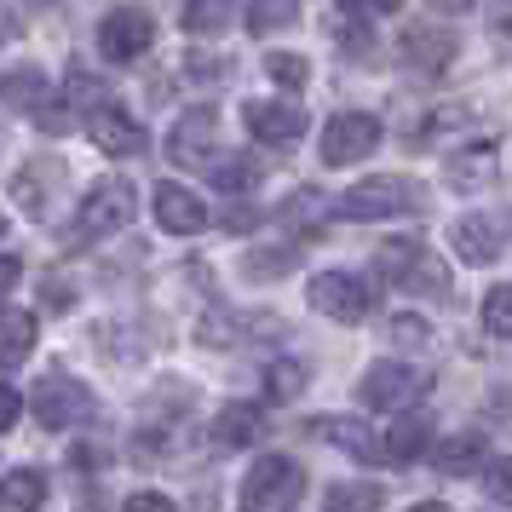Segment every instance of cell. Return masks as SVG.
<instances>
[{
	"label": "cell",
	"instance_id": "1",
	"mask_svg": "<svg viewBox=\"0 0 512 512\" xmlns=\"http://www.w3.org/2000/svg\"><path fill=\"white\" fill-rule=\"evenodd\" d=\"M374 271L386 282H397L403 294H426V300H449V271H443L432 248L420 236H397V242H380L374 248Z\"/></svg>",
	"mask_w": 512,
	"mask_h": 512
},
{
	"label": "cell",
	"instance_id": "2",
	"mask_svg": "<svg viewBox=\"0 0 512 512\" xmlns=\"http://www.w3.org/2000/svg\"><path fill=\"white\" fill-rule=\"evenodd\" d=\"M305 495V466L288 455H265L248 466V478L236 489V512H294Z\"/></svg>",
	"mask_w": 512,
	"mask_h": 512
},
{
	"label": "cell",
	"instance_id": "3",
	"mask_svg": "<svg viewBox=\"0 0 512 512\" xmlns=\"http://www.w3.org/2000/svg\"><path fill=\"white\" fill-rule=\"evenodd\" d=\"M420 208V185L403 179V173H380V179H363L351 185L340 202H334V219H351V225H369V219H403V213Z\"/></svg>",
	"mask_w": 512,
	"mask_h": 512
},
{
	"label": "cell",
	"instance_id": "4",
	"mask_svg": "<svg viewBox=\"0 0 512 512\" xmlns=\"http://www.w3.org/2000/svg\"><path fill=\"white\" fill-rule=\"evenodd\" d=\"M426 392H432V374H420L415 363H397V357H380V363L357 380V403H363V409H380V415L415 409Z\"/></svg>",
	"mask_w": 512,
	"mask_h": 512
},
{
	"label": "cell",
	"instance_id": "5",
	"mask_svg": "<svg viewBox=\"0 0 512 512\" xmlns=\"http://www.w3.org/2000/svg\"><path fill=\"white\" fill-rule=\"evenodd\" d=\"M133 213H139V190L127 185V179H98V185L87 190L81 213H75V242L127 231V225H133Z\"/></svg>",
	"mask_w": 512,
	"mask_h": 512
},
{
	"label": "cell",
	"instance_id": "6",
	"mask_svg": "<svg viewBox=\"0 0 512 512\" xmlns=\"http://www.w3.org/2000/svg\"><path fill=\"white\" fill-rule=\"evenodd\" d=\"M29 409H35V420H41L47 432H70L81 420H93L98 397H93V386H81L75 374H47V380H35Z\"/></svg>",
	"mask_w": 512,
	"mask_h": 512
},
{
	"label": "cell",
	"instance_id": "7",
	"mask_svg": "<svg viewBox=\"0 0 512 512\" xmlns=\"http://www.w3.org/2000/svg\"><path fill=\"white\" fill-rule=\"evenodd\" d=\"M305 300H311V311L317 317H328V323H363L374 311V288L357 271H323V277H311V288H305Z\"/></svg>",
	"mask_w": 512,
	"mask_h": 512
},
{
	"label": "cell",
	"instance_id": "8",
	"mask_svg": "<svg viewBox=\"0 0 512 512\" xmlns=\"http://www.w3.org/2000/svg\"><path fill=\"white\" fill-rule=\"evenodd\" d=\"M150 41H156V18H150L144 6H110V12L98 18V52H104L110 64L144 58Z\"/></svg>",
	"mask_w": 512,
	"mask_h": 512
},
{
	"label": "cell",
	"instance_id": "9",
	"mask_svg": "<svg viewBox=\"0 0 512 512\" xmlns=\"http://www.w3.org/2000/svg\"><path fill=\"white\" fill-rule=\"evenodd\" d=\"M380 121L374 116H363V110H346V116H328V127H323V162L328 167H357L363 156H374L380 150Z\"/></svg>",
	"mask_w": 512,
	"mask_h": 512
},
{
	"label": "cell",
	"instance_id": "10",
	"mask_svg": "<svg viewBox=\"0 0 512 512\" xmlns=\"http://www.w3.org/2000/svg\"><path fill=\"white\" fill-rule=\"evenodd\" d=\"M507 236H512V213H461L455 219V254L466 265H495L507 254Z\"/></svg>",
	"mask_w": 512,
	"mask_h": 512
},
{
	"label": "cell",
	"instance_id": "11",
	"mask_svg": "<svg viewBox=\"0 0 512 512\" xmlns=\"http://www.w3.org/2000/svg\"><path fill=\"white\" fill-rule=\"evenodd\" d=\"M242 121H248V133L259 144H294L311 127V116H305L294 98H248L242 104Z\"/></svg>",
	"mask_w": 512,
	"mask_h": 512
},
{
	"label": "cell",
	"instance_id": "12",
	"mask_svg": "<svg viewBox=\"0 0 512 512\" xmlns=\"http://www.w3.org/2000/svg\"><path fill=\"white\" fill-rule=\"evenodd\" d=\"M213 144H219V110L213 104H196L190 116L173 121V139H167V156L179 167H202L213 156Z\"/></svg>",
	"mask_w": 512,
	"mask_h": 512
},
{
	"label": "cell",
	"instance_id": "13",
	"mask_svg": "<svg viewBox=\"0 0 512 512\" xmlns=\"http://www.w3.org/2000/svg\"><path fill=\"white\" fill-rule=\"evenodd\" d=\"M87 139L98 144V150H104V156H116V162H127V156H139L144 144V127L133 116H127V110H121V104H98L93 116H87Z\"/></svg>",
	"mask_w": 512,
	"mask_h": 512
},
{
	"label": "cell",
	"instance_id": "14",
	"mask_svg": "<svg viewBox=\"0 0 512 512\" xmlns=\"http://www.w3.org/2000/svg\"><path fill=\"white\" fill-rule=\"evenodd\" d=\"M150 208H156V225H162L167 236H196V231H208V202H202L196 190H185V185H156Z\"/></svg>",
	"mask_w": 512,
	"mask_h": 512
},
{
	"label": "cell",
	"instance_id": "15",
	"mask_svg": "<svg viewBox=\"0 0 512 512\" xmlns=\"http://www.w3.org/2000/svg\"><path fill=\"white\" fill-rule=\"evenodd\" d=\"M317 438H323L328 449H346L351 461H386V443L374 438V426H369V420L328 415V420H317Z\"/></svg>",
	"mask_w": 512,
	"mask_h": 512
},
{
	"label": "cell",
	"instance_id": "16",
	"mask_svg": "<svg viewBox=\"0 0 512 512\" xmlns=\"http://www.w3.org/2000/svg\"><path fill=\"white\" fill-rule=\"evenodd\" d=\"M265 426H271V420L259 415L254 403H225L219 420H213V438L225 443V449H248V443L265 438Z\"/></svg>",
	"mask_w": 512,
	"mask_h": 512
},
{
	"label": "cell",
	"instance_id": "17",
	"mask_svg": "<svg viewBox=\"0 0 512 512\" xmlns=\"http://www.w3.org/2000/svg\"><path fill=\"white\" fill-rule=\"evenodd\" d=\"M47 501V472L41 466H12L0 478V512H35Z\"/></svg>",
	"mask_w": 512,
	"mask_h": 512
},
{
	"label": "cell",
	"instance_id": "18",
	"mask_svg": "<svg viewBox=\"0 0 512 512\" xmlns=\"http://www.w3.org/2000/svg\"><path fill=\"white\" fill-rule=\"evenodd\" d=\"M449 52H455V35L438 24H409L403 29V58L409 64H426V70H438V64H449Z\"/></svg>",
	"mask_w": 512,
	"mask_h": 512
},
{
	"label": "cell",
	"instance_id": "19",
	"mask_svg": "<svg viewBox=\"0 0 512 512\" xmlns=\"http://www.w3.org/2000/svg\"><path fill=\"white\" fill-rule=\"evenodd\" d=\"M495 162H501V156H495V144H472V150H461V156H449V162H443V179H449L455 190L489 185V179H495Z\"/></svg>",
	"mask_w": 512,
	"mask_h": 512
},
{
	"label": "cell",
	"instance_id": "20",
	"mask_svg": "<svg viewBox=\"0 0 512 512\" xmlns=\"http://www.w3.org/2000/svg\"><path fill=\"white\" fill-rule=\"evenodd\" d=\"M29 351H35V317L18 305H0V369L24 363Z\"/></svg>",
	"mask_w": 512,
	"mask_h": 512
},
{
	"label": "cell",
	"instance_id": "21",
	"mask_svg": "<svg viewBox=\"0 0 512 512\" xmlns=\"http://www.w3.org/2000/svg\"><path fill=\"white\" fill-rule=\"evenodd\" d=\"M386 461H420L426 449H432V420L426 415H403L392 420V432H386Z\"/></svg>",
	"mask_w": 512,
	"mask_h": 512
},
{
	"label": "cell",
	"instance_id": "22",
	"mask_svg": "<svg viewBox=\"0 0 512 512\" xmlns=\"http://www.w3.org/2000/svg\"><path fill=\"white\" fill-rule=\"evenodd\" d=\"M478 461H484V438H478V432H461V438L438 443V455H432V466H438V472H449V478L478 472Z\"/></svg>",
	"mask_w": 512,
	"mask_h": 512
},
{
	"label": "cell",
	"instance_id": "23",
	"mask_svg": "<svg viewBox=\"0 0 512 512\" xmlns=\"http://www.w3.org/2000/svg\"><path fill=\"white\" fill-rule=\"evenodd\" d=\"M0 93H6L12 110H29V116H35V110H41V98H52V87H47V75H41V70H12L6 81H0Z\"/></svg>",
	"mask_w": 512,
	"mask_h": 512
},
{
	"label": "cell",
	"instance_id": "24",
	"mask_svg": "<svg viewBox=\"0 0 512 512\" xmlns=\"http://www.w3.org/2000/svg\"><path fill=\"white\" fill-rule=\"evenodd\" d=\"M380 507H386L380 484H334L323 501V512H380Z\"/></svg>",
	"mask_w": 512,
	"mask_h": 512
},
{
	"label": "cell",
	"instance_id": "25",
	"mask_svg": "<svg viewBox=\"0 0 512 512\" xmlns=\"http://www.w3.org/2000/svg\"><path fill=\"white\" fill-rule=\"evenodd\" d=\"M236 18V0H185V29L190 35H219Z\"/></svg>",
	"mask_w": 512,
	"mask_h": 512
},
{
	"label": "cell",
	"instance_id": "26",
	"mask_svg": "<svg viewBox=\"0 0 512 512\" xmlns=\"http://www.w3.org/2000/svg\"><path fill=\"white\" fill-rule=\"evenodd\" d=\"M294 18H300V0H254V6H248V29H254V35L288 29Z\"/></svg>",
	"mask_w": 512,
	"mask_h": 512
},
{
	"label": "cell",
	"instance_id": "27",
	"mask_svg": "<svg viewBox=\"0 0 512 512\" xmlns=\"http://www.w3.org/2000/svg\"><path fill=\"white\" fill-rule=\"evenodd\" d=\"M265 70H271V81L288 87V93H300L305 81H311V64H305L300 52H271V58H265Z\"/></svg>",
	"mask_w": 512,
	"mask_h": 512
},
{
	"label": "cell",
	"instance_id": "28",
	"mask_svg": "<svg viewBox=\"0 0 512 512\" xmlns=\"http://www.w3.org/2000/svg\"><path fill=\"white\" fill-rule=\"evenodd\" d=\"M484 328L495 334V340H512V282L489 288V300H484Z\"/></svg>",
	"mask_w": 512,
	"mask_h": 512
},
{
	"label": "cell",
	"instance_id": "29",
	"mask_svg": "<svg viewBox=\"0 0 512 512\" xmlns=\"http://www.w3.org/2000/svg\"><path fill=\"white\" fill-rule=\"evenodd\" d=\"M478 472H484L489 501H495V507H512V455H495V461H484Z\"/></svg>",
	"mask_w": 512,
	"mask_h": 512
},
{
	"label": "cell",
	"instance_id": "30",
	"mask_svg": "<svg viewBox=\"0 0 512 512\" xmlns=\"http://www.w3.org/2000/svg\"><path fill=\"white\" fill-rule=\"evenodd\" d=\"M265 386H271V397H277V403L300 397L305 392V363H271V369H265Z\"/></svg>",
	"mask_w": 512,
	"mask_h": 512
},
{
	"label": "cell",
	"instance_id": "31",
	"mask_svg": "<svg viewBox=\"0 0 512 512\" xmlns=\"http://www.w3.org/2000/svg\"><path fill=\"white\" fill-rule=\"evenodd\" d=\"M64 98H70V104H81V110H98V104H104L110 93H104V87H98L93 75H87L81 64H75V70H70V87H64Z\"/></svg>",
	"mask_w": 512,
	"mask_h": 512
},
{
	"label": "cell",
	"instance_id": "32",
	"mask_svg": "<svg viewBox=\"0 0 512 512\" xmlns=\"http://www.w3.org/2000/svg\"><path fill=\"white\" fill-rule=\"evenodd\" d=\"M259 173H254V162H219L213 167V185L219 190H231V196H242V190L254 185Z\"/></svg>",
	"mask_w": 512,
	"mask_h": 512
},
{
	"label": "cell",
	"instance_id": "33",
	"mask_svg": "<svg viewBox=\"0 0 512 512\" xmlns=\"http://www.w3.org/2000/svg\"><path fill=\"white\" fill-rule=\"evenodd\" d=\"M294 248H265V254H248V277H271V271H288L294 265Z\"/></svg>",
	"mask_w": 512,
	"mask_h": 512
},
{
	"label": "cell",
	"instance_id": "34",
	"mask_svg": "<svg viewBox=\"0 0 512 512\" xmlns=\"http://www.w3.org/2000/svg\"><path fill=\"white\" fill-rule=\"evenodd\" d=\"M121 512H179V507H173V495H162V489H139V495L121 501Z\"/></svg>",
	"mask_w": 512,
	"mask_h": 512
},
{
	"label": "cell",
	"instance_id": "35",
	"mask_svg": "<svg viewBox=\"0 0 512 512\" xmlns=\"http://www.w3.org/2000/svg\"><path fill=\"white\" fill-rule=\"evenodd\" d=\"M392 340H397V346H426V340H432V328H426V317H397Z\"/></svg>",
	"mask_w": 512,
	"mask_h": 512
},
{
	"label": "cell",
	"instance_id": "36",
	"mask_svg": "<svg viewBox=\"0 0 512 512\" xmlns=\"http://www.w3.org/2000/svg\"><path fill=\"white\" fill-rule=\"evenodd\" d=\"M18 415H24V397H18V386H6V380H0V432H12Z\"/></svg>",
	"mask_w": 512,
	"mask_h": 512
},
{
	"label": "cell",
	"instance_id": "37",
	"mask_svg": "<svg viewBox=\"0 0 512 512\" xmlns=\"http://www.w3.org/2000/svg\"><path fill=\"white\" fill-rule=\"evenodd\" d=\"M18 277H24V259H18V254H0V300L18 288Z\"/></svg>",
	"mask_w": 512,
	"mask_h": 512
},
{
	"label": "cell",
	"instance_id": "38",
	"mask_svg": "<svg viewBox=\"0 0 512 512\" xmlns=\"http://www.w3.org/2000/svg\"><path fill=\"white\" fill-rule=\"evenodd\" d=\"M369 18H392V12H403V0H357Z\"/></svg>",
	"mask_w": 512,
	"mask_h": 512
},
{
	"label": "cell",
	"instance_id": "39",
	"mask_svg": "<svg viewBox=\"0 0 512 512\" xmlns=\"http://www.w3.org/2000/svg\"><path fill=\"white\" fill-rule=\"evenodd\" d=\"M41 305H47V311H64V305H70V288H52V282H47V294H41Z\"/></svg>",
	"mask_w": 512,
	"mask_h": 512
},
{
	"label": "cell",
	"instance_id": "40",
	"mask_svg": "<svg viewBox=\"0 0 512 512\" xmlns=\"http://www.w3.org/2000/svg\"><path fill=\"white\" fill-rule=\"evenodd\" d=\"M81 512H104V495H93V489H87V495H81Z\"/></svg>",
	"mask_w": 512,
	"mask_h": 512
},
{
	"label": "cell",
	"instance_id": "41",
	"mask_svg": "<svg viewBox=\"0 0 512 512\" xmlns=\"http://www.w3.org/2000/svg\"><path fill=\"white\" fill-rule=\"evenodd\" d=\"M432 6H443V12H466L472 0H432Z\"/></svg>",
	"mask_w": 512,
	"mask_h": 512
},
{
	"label": "cell",
	"instance_id": "42",
	"mask_svg": "<svg viewBox=\"0 0 512 512\" xmlns=\"http://www.w3.org/2000/svg\"><path fill=\"white\" fill-rule=\"evenodd\" d=\"M409 512H449L443 501H420V507H409Z\"/></svg>",
	"mask_w": 512,
	"mask_h": 512
},
{
	"label": "cell",
	"instance_id": "43",
	"mask_svg": "<svg viewBox=\"0 0 512 512\" xmlns=\"http://www.w3.org/2000/svg\"><path fill=\"white\" fill-rule=\"evenodd\" d=\"M0 236H6V219H0Z\"/></svg>",
	"mask_w": 512,
	"mask_h": 512
}]
</instances>
